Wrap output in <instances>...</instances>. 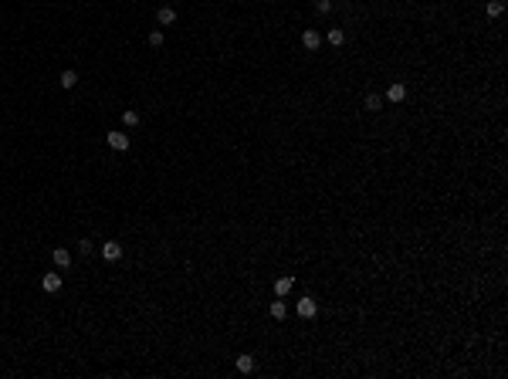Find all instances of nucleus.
<instances>
[{"mask_svg": "<svg viewBox=\"0 0 508 379\" xmlns=\"http://www.w3.org/2000/svg\"><path fill=\"white\" fill-rule=\"evenodd\" d=\"M102 257H105L109 264L122 261V244H119V241H109V244H102Z\"/></svg>", "mask_w": 508, "mask_h": 379, "instance_id": "1", "label": "nucleus"}, {"mask_svg": "<svg viewBox=\"0 0 508 379\" xmlns=\"http://www.w3.org/2000/svg\"><path fill=\"white\" fill-rule=\"evenodd\" d=\"M41 288H44L48 295H58V291H61V274H58V271H48V274L41 278Z\"/></svg>", "mask_w": 508, "mask_h": 379, "instance_id": "2", "label": "nucleus"}, {"mask_svg": "<svg viewBox=\"0 0 508 379\" xmlns=\"http://www.w3.org/2000/svg\"><path fill=\"white\" fill-rule=\"evenodd\" d=\"M109 149L126 152V149H129V135H126V132H109Z\"/></svg>", "mask_w": 508, "mask_h": 379, "instance_id": "3", "label": "nucleus"}, {"mask_svg": "<svg viewBox=\"0 0 508 379\" xmlns=\"http://www.w3.org/2000/svg\"><path fill=\"white\" fill-rule=\"evenodd\" d=\"M315 312H319L315 298H298V315L301 318H315Z\"/></svg>", "mask_w": 508, "mask_h": 379, "instance_id": "4", "label": "nucleus"}, {"mask_svg": "<svg viewBox=\"0 0 508 379\" xmlns=\"http://www.w3.org/2000/svg\"><path fill=\"white\" fill-rule=\"evenodd\" d=\"M301 44H305L308 51H319V48H322V34H319V31H305V34H301Z\"/></svg>", "mask_w": 508, "mask_h": 379, "instance_id": "5", "label": "nucleus"}, {"mask_svg": "<svg viewBox=\"0 0 508 379\" xmlns=\"http://www.w3.org/2000/svg\"><path fill=\"white\" fill-rule=\"evenodd\" d=\"M234 366H237V373H244V376H247V373H254V356H251V352H241Z\"/></svg>", "mask_w": 508, "mask_h": 379, "instance_id": "6", "label": "nucleus"}, {"mask_svg": "<svg viewBox=\"0 0 508 379\" xmlns=\"http://www.w3.org/2000/svg\"><path fill=\"white\" fill-rule=\"evenodd\" d=\"M386 98H390V102H403V98H407V88H403L400 81H393V85L386 88Z\"/></svg>", "mask_w": 508, "mask_h": 379, "instance_id": "7", "label": "nucleus"}, {"mask_svg": "<svg viewBox=\"0 0 508 379\" xmlns=\"http://www.w3.org/2000/svg\"><path fill=\"white\" fill-rule=\"evenodd\" d=\"M291 284H295V278H278V281H275V298H285V295L291 291Z\"/></svg>", "mask_w": 508, "mask_h": 379, "instance_id": "8", "label": "nucleus"}, {"mask_svg": "<svg viewBox=\"0 0 508 379\" xmlns=\"http://www.w3.org/2000/svg\"><path fill=\"white\" fill-rule=\"evenodd\" d=\"M58 85H61V88H75V85H78V71H72V68H68V71H61Z\"/></svg>", "mask_w": 508, "mask_h": 379, "instance_id": "9", "label": "nucleus"}, {"mask_svg": "<svg viewBox=\"0 0 508 379\" xmlns=\"http://www.w3.org/2000/svg\"><path fill=\"white\" fill-rule=\"evenodd\" d=\"M285 315H288V305H285L282 298H275V302H271V318H275V322H282Z\"/></svg>", "mask_w": 508, "mask_h": 379, "instance_id": "10", "label": "nucleus"}, {"mask_svg": "<svg viewBox=\"0 0 508 379\" xmlns=\"http://www.w3.org/2000/svg\"><path fill=\"white\" fill-rule=\"evenodd\" d=\"M51 257H55L58 267H68V264H72V254H68L65 247H55V254H51Z\"/></svg>", "mask_w": 508, "mask_h": 379, "instance_id": "11", "label": "nucleus"}, {"mask_svg": "<svg viewBox=\"0 0 508 379\" xmlns=\"http://www.w3.org/2000/svg\"><path fill=\"white\" fill-rule=\"evenodd\" d=\"M156 20H159V24H173V20H176V10H173V7H159V10H156Z\"/></svg>", "mask_w": 508, "mask_h": 379, "instance_id": "12", "label": "nucleus"}, {"mask_svg": "<svg viewBox=\"0 0 508 379\" xmlns=\"http://www.w3.org/2000/svg\"><path fill=\"white\" fill-rule=\"evenodd\" d=\"M505 14V3L502 0H488V17H502Z\"/></svg>", "mask_w": 508, "mask_h": 379, "instance_id": "13", "label": "nucleus"}, {"mask_svg": "<svg viewBox=\"0 0 508 379\" xmlns=\"http://www.w3.org/2000/svg\"><path fill=\"white\" fill-rule=\"evenodd\" d=\"M379 105H383V102H379V95H376V92L366 95V112H379Z\"/></svg>", "mask_w": 508, "mask_h": 379, "instance_id": "14", "label": "nucleus"}, {"mask_svg": "<svg viewBox=\"0 0 508 379\" xmlns=\"http://www.w3.org/2000/svg\"><path fill=\"white\" fill-rule=\"evenodd\" d=\"M122 122H126V126H139V112H136V109H126V112H122Z\"/></svg>", "mask_w": 508, "mask_h": 379, "instance_id": "15", "label": "nucleus"}, {"mask_svg": "<svg viewBox=\"0 0 508 379\" xmlns=\"http://www.w3.org/2000/svg\"><path fill=\"white\" fill-rule=\"evenodd\" d=\"M342 41H346V34H342L339 27H332V31H329V44H332V48H339Z\"/></svg>", "mask_w": 508, "mask_h": 379, "instance_id": "16", "label": "nucleus"}, {"mask_svg": "<svg viewBox=\"0 0 508 379\" xmlns=\"http://www.w3.org/2000/svg\"><path fill=\"white\" fill-rule=\"evenodd\" d=\"M315 10H319V14H329V10H332V0H315Z\"/></svg>", "mask_w": 508, "mask_h": 379, "instance_id": "17", "label": "nucleus"}, {"mask_svg": "<svg viewBox=\"0 0 508 379\" xmlns=\"http://www.w3.org/2000/svg\"><path fill=\"white\" fill-rule=\"evenodd\" d=\"M149 44H152V48H163V31H152V34H149Z\"/></svg>", "mask_w": 508, "mask_h": 379, "instance_id": "18", "label": "nucleus"}]
</instances>
